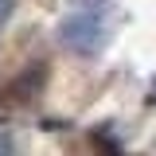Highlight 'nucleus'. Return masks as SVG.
<instances>
[{"instance_id":"1","label":"nucleus","mask_w":156,"mask_h":156,"mask_svg":"<svg viewBox=\"0 0 156 156\" xmlns=\"http://www.w3.org/2000/svg\"><path fill=\"white\" fill-rule=\"evenodd\" d=\"M105 39H109V27L98 12H74L58 23V43L74 55H94L105 47Z\"/></svg>"},{"instance_id":"3","label":"nucleus","mask_w":156,"mask_h":156,"mask_svg":"<svg viewBox=\"0 0 156 156\" xmlns=\"http://www.w3.org/2000/svg\"><path fill=\"white\" fill-rule=\"evenodd\" d=\"M16 12V0H0V27L8 23V16Z\"/></svg>"},{"instance_id":"2","label":"nucleus","mask_w":156,"mask_h":156,"mask_svg":"<svg viewBox=\"0 0 156 156\" xmlns=\"http://www.w3.org/2000/svg\"><path fill=\"white\" fill-rule=\"evenodd\" d=\"M43 82H47V66L43 62H35V66H27L23 74H16L0 94H4V101L8 105H23V101H31V98L43 90Z\"/></svg>"}]
</instances>
